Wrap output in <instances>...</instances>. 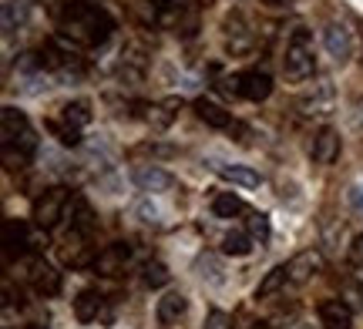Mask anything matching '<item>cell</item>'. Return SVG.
Here are the masks:
<instances>
[{
    "label": "cell",
    "instance_id": "35",
    "mask_svg": "<svg viewBox=\"0 0 363 329\" xmlns=\"http://www.w3.org/2000/svg\"><path fill=\"white\" fill-rule=\"evenodd\" d=\"M350 205L357 212H363V185H353L350 188Z\"/></svg>",
    "mask_w": 363,
    "mask_h": 329
},
{
    "label": "cell",
    "instance_id": "28",
    "mask_svg": "<svg viewBox=\"0 0 363 329\" xmlns=\"http://www.w3.org/2000/svg\"><path fill=\"white\" fill-rule=\"evenodd\" d=\"M91 225H94V215H91L88 202H74V219H71V232L74 236H91Z\"/></svg>",
    "mask_w": 363,
    "mask_h": 329
},
{
    "label": "cell",
    "instance_id": "20",
    "mask_svg": "<svg viewBox=\"0 0 363 329\" xmlns=\"http://www.w3.org/2000/svg\"><path fill=\"white\" fill-rule=\"evenodd\" d=\"M61 118L67 121V125H74V128H84V125H91V101H84V98H78V101H67L65 108H61Z\"/></svg>",
    "mask_w": 363,
    "mask_h": 329
},
{
    "label": "cell",
    "instance_id": "18",
    "mask_svg": "<svg viewBox=\"0 0 363 329\" xmlns=\"http://www.w3.org/2000/svg\"><path fill=\"white\" fill-rule=\"evenodd\" d=\"M148 7H152L158 24L172 27L182 21V13L189 11V0H148Z\"/></svg>",
    "mask_w": 363,
    "mask_h": 329
},
{
    "label": "cell",
    "instance_id": "33",
    "mask_svg": "<svg viewBox=\"0 0 363 329\" xmlns=\"http://www.w3.org/2000/svg\"><path fill=\"white\" fill-rule=\"evenodd\" d=\"M343 296H347L343 303L350 306V309H363V289H360V286H347V292H343Z\"/></svg>",
    "mask_w": 363,
    "mask_h": 329
},
{
    "label": "cell",
    "instance_id": "22",
    "mask_svg": "<svg viewBox=\"0 0 363 329\" xmlns=\"http://www.w3.org/2000/svg\"><path fill=\"white\" fill-rule=\"evenodd\" d=\"M175 111H179V98H169V101H162V105H152L148 108V125H155V128H169L172 121H175Z\"/></svg>",
    "mask_w": 363,
    "mask_h": 329
},
{
    "label": "cell",
    "instance_id": "11",
    "mask_svg": "<svg viewBox=\"0 0 363 329\" xmlns=\"http://www.w3.org/2000/svg\"><path fill=\"white\" fill-rule=\"evenodd\" d=\"M61 262L71 265V269H81V265L94 262V259H91V249H88V236L67 232V242L61 246Z\"/></svg>",
    "mask_w": 363,
    "mask_h": 329
},
{
    "label": "cell",
    "instance_id": "2",
    "mask_svg": "<svg viewBox=\"0 0 363 329\" xmlns=\"http://www.w3.org/2000/svg\"><path fill=\"white\" fill-rule=\"evenodd\" d=\"M286 78L289 81H306L313 78V71H316V61H313V51H310V34L296 27V34L289 40V47H286Z\"/></svg>",
    "mask_w": 363,
    "mask_h": 329
},
{
    "label": "cell",
    "instance_id": "39",
    "mask_svg": "<svg viewBox=\"0 0 363 329\" xmlns=\"http://www.w3.org/2000/svg\"><path fill=\"white\" fill-rule=\"evenodd\" d=\"M299 329H306V326H299Z\"/></svg>",
    "mask_w": 363,
    "mask_h": 329
},
{
    "label": "cell",
    "instance_id": "38",
    "mask_svg": "<svg viewBox=\"0 0 363 329\" xmlns=\"http://www.w3.org/2000/svg\"><path fill=\"white\" fill-rule=\"evenodd\" d=\"M249 329H272V326H269V323H252Z\"/></svg>",
    "mask_w": 363,
    "mask_h": 329
},
{
    "label": "cell",
    "instance_id": "24",
    "mask_svg": "<svg viewBox=\"0 0 363 329\" xmlns=\"http://www.w3.org/2000/svg\"><path fill=\"white\" fill-rule=\"evenodd\" d=\"M195 272L206 279L208 286H222V282H225V276H222V265H219V259H216V255H199V259H195Z\"/></svg>",
    "mask_w": 363,
    "mask_h": 329
},
{
    "label": "cell",
    "instance_id": "8",
    "mask_svg": "<svg viewBox=\"0 0 363 329\" xmlns=\"http://www.w3.org/2000/svg\"><path fill=\"white\" fill-rule=\"evenodd\" d=\"M323 44L330 51V57H337V61H350L353 57V34L343 24H326Z\"/></svg>",
    "mask_w": 363,
    "mask_h": 329
},
{
    "label": "cell",
    "instance_id": "27",
    "mask_svg": "<svg viewBox=\"0 0 363 329\" xmlns=\"http://www.w3.org/2000/svg\"><path fill=\"white\" fill-rule=\"evenodd\" d=\"M169 269L162 262H145L142 269V282H145V289H162V286H169Z\"/></svg>",
    "mask_w": 363,
    "mask_h": 329
},
{
    "label": "cell",
    "instance_id": "5",
    "mask_svg": "<svg viewBox=\"0 0 363 329\" xmlns=\"http://www.w3.org/2000/svg\"><path fill=\"white\" fill-rule=\"evenodd\" d=\"M131 262V246L128 242H111V246H104L98 255H94V272L98 276H118V272H125V265Z\"/></svg>",
    "mask_w": 363,
    "mask_h": 329
},
{
    "label": "cell",
    "instance_id": "9",
    "mask_svg": "<svg viewBox=\"0 0 363 329\" xmlns=\"http://www.w3.org/2000/svg\"><path fill=\"white\" fill-rule=\"evenodd\" d=\"M135 185L142 188V192H169L175 188V178H172L165 168H155V165H145V168H135Z\"/></svg>",
    "mask_w": 363,
    "mask_h": 329
},
{
    "label": "cell",
    "instance_id": "13",
    "mask_svg": "<svg viewBox=\"0 0 363 329\" xmlns=\"http://www.w3.org/2000/svg\"><path fill=\"white\" fill-rule=\"evenodd\" d=\"M299 111L303 115H310V118H323L333 111V88L330 84H320L313 94H306L303 101H299Z\"/></svg>",
    "mask_w": 363,
    "mask_h": 329
},
{
    "label": "cell",
    "instance_id": "37",
    "mask_svg": "<svg viewBox=\"0 0 363 329\" xmlns=\"http://www.w3.org/2000/svg\"><path fill=\"white\" fill-rule=\"evenodd\" d=\"M27 326H30V329H48V316H44V319H30Z\"/></svg>",
    "mask_w": 363,
    "mask_h": 329
},
{
    "label": "cell",
    "instance_id": "31",
    "mask_svg": "<svg viewBox=\"0 0 363 329\" xmlns=\"http://www.w3.org/2000/svg\"><path fill=\"white\" fill-rule=\"evenodd\" d=\"M347 259H350L353 269H363V236H357L350 242V252H347Z\"/></svg>",
    "mask_w": 363,
    "mask_h": 329
},
{
    "label": "cell",
    "instance_id": "26",
    "mask_svg": "<svg viewBox=\"0 0 363 329\" xmlns=\"http://www.w3.org/2000/svg\"><path fill=\"white\" fill-rule=\"evenodd\" d=\"M24 21H27V4L24 0H7V4H4V30L13 34Z\"/></svg>",
    "mask_w": 363,
    "mask_h": 329
},
{
    "label": "cell",
    "instance_id": "21",
    "mask_svg": "<svg viewBox=\"0 0 363 329\" xmlns=\"http://www.w3.org/2000/svg\"><path fill=\"white\" fill-rule=\"evenodd\" d=\"M242 209H246V202L239 195H233V192H222V195L212 198V215H216V219H233V215H239Z\"/></svg>",
    "mask_w": 363,
    "mask_h": 329
},
{
    "label": "cell",
    "instance_id": "30",
    "mask_svg": "<svg viewBox=\"0 0 363 329\" xmlns=\"http://www.w3.org/2000/svg\"><path fill=\"white\" fill-rule=\"evenodd\" d=\"M249 236L259 238V242L269 238V219H266L262 212H252V215H249Z\"/></svg>",
    "mask_w": 363,
    "mask_h": 329
},
{
    "label": "cell",
    "instance_id": "17",
    "mask_svg": "<svg viewBox=\"0 0 363 329\" xmlns=\"http://www.w3.org/2000/svg\"><path fill=\"white\" fill-rule=\"evenodd\" d=\"M185 309H189V299L182 292H165L158 299V323L172 326V323H179V316H185Z\"/></svg>",
    "mask_w": 363,
    "mask_h": 329
},
{
    "label": "cell",
    "instance_id": "23",
    "mask_svg": "<svg viewBox=\"0 0 363 329\" xmlns=\"http://www.w3.org/2000/svg\"><path fill=\"white\" fill-rule=\"evenodd\" d=\"M286 279H289V269H286V265H276V269H269V272H266V279L259 282V289H256V299H269L272 292L283 289Z\"/></svg>",
    "mask_w": 363,
    "mask_h": 329
},
{
    "label": "cell",
    "instance_id": "29",
    "mask_svg": "<svg viewBox=\"0 0 363 329\" xmlns=\"http://www.w3.org/2000/svg\"><path fill=\"white\" fill-rule=\"evenodd\" d=\"M222 252L225 255H249L252 252V238L246 232H229V236L222 238Z\"/></svg>",
    "mask_w": 363,
    "mask_h": 329
},
{
    "label": "cell",
    "instance_id": "36",
    "mask_svg": "<svg viewBox=\"0 0 363 329\" xmlns=\"http://www.w3.org/2000/svg\"><path fill=\"white\" fill-rule=\"evenodd\" d=\"M266 7H272V11H283V7H289V0H262Z\"/></svg>",
    "mask_w": 363,
    "mask_h": 329
},
{
    "label": "cell",
    "instance_id": "12",
    "mask_svg": "<svg viewBox=\"0 0 363 329\" xmlns=\"http://www.w3.org/2000/svg\"><path fill=\"white\" fill-rule=\"evenodd\" d=\"M337 155H340V134L333 128H323L313 138V161L316 165H333Z\"/></svg>",
    "mask_w": 363,
    "mask_h": 329
},
{
    "label": "cell",
    "instance_id": "16",
    "mask_svg": "<svg viewBox=\"0 0 363 329\" xmlns=\"http://www.w3.org/2000/svg\"><path fill=\"white\" fill-rule=\"evenodd\" d=\"M104 309V296L98 289H84L74 299V316H78V323H94V319L101 316Z\"/></svg>",
    "mask_w": 363,
    "mask_h": 329
},
{
    "label": "cell",
    "instance_id": "25",
    "mask_svg": "<svg viewBox=\"0 0 363 329\" xmlns=\"http://www.w3.org/2000/svg\"><path fill=\"white\" fill-rule=\"evenodd\" d=\"M48 132H51L65 148H78L81 145V128L67 125L65 118H61V121H48Z\"/></svg>",
    "mask_w": 363,
    "mask_h": 329
},
{
    "label": "cell",
    "instance_id": "7",
    "mask_svg": "<svg viewBox=\"0 0 363 329\" xmlns=\"http://www.w3.org/2000/svg\"><path fill=\"white\" fill-rule=\"evenodd\" d=\"M286 269H289V282H310L313 276H320L326 269V259L316 249H306V252H299V255H293Z\"/></svg>",
    "mask_w": 363,
    "mask_h": 329
},
{
    "label": "cell",
    "instance_id": "3",
    "mask_svg": "<svg viewBox=\"0 0 363 329\" xmlns=\"http://www.w3.org/2000/svg\"><path fill=\"white\" fill-rule=\"evenodd\" d=\"M65 209H67V188L54 185L44 195L34 198V222H38L40 229H54V225L65 219Z\"/></svg>",
    "mask_w": 363,
    "mask_h": 329
},
{
    "label": "cell",
    "instance_id": "15",
    "mask_svg": "<svg viewBox=\"0 0 363 329\" xmlns=\"http://www.w3.org/2000/svg\"><path fill=\"white\" fill-rule=\"evenodd\" d=\"M195 115H199V121H206L208 128H233V118H229V111L222 105H216V101H208V98H199L195 101Z\"/></svg>",
    "mask_w": 363,
    "mask_h": 329
},
{
    "label": "cell",
    "instance_id": "14",
    "mask_svg": "<svg viewBox=\"0 0 363 329\" xmlns=\"http://www.w3.org/2000/svg\"><path fill=\"white\" fill-rule=\"evenodd\" d=\"M24 246H30V236H27V225L17 222V219H7L4 222V255L13 259V255H21Z\"/></svg>",
    "mask_w": 363,
    "mask_h": 329
},
{
    "label": "cell",
    "instance_id": "4",
    "mask_svg": "<svg viewBox=\"0 0 363 329\" xmlns=\"http://www.w3.org/2000/svg\"><path fill=\"white\" fill-rule=\"evenodd\" d=\"M229 91L242 94V98H249V101H266V98L272 94V78L266 74V71H259V67H252V71H242L239 78H233Z\"/></svg>",
    "mask_w": 363,
    "mask_h": 329
},
{
    "label": "cell",
    "instance_id": "32",
    "mask_svg": "<svg viewBox=\"0 0 363 329\" xmlns=\"http://www.w3.org/2000/svg\"><path fill=\"white\" fill-rule=\"evenodd\" d=\"M202 329H229V316H225L222 309H212V313L206 316V326Z\"/></svg>",
    "mask_w": 363,
    "mask_h": 329
},
{
    "label": "cell",
    "instance_id": "34",
    "mask_svg": "<svg viewBox=\"0 0 363 329\" xmlns=\"http://www.w3.org/2000/svg\"><path fill=\"white\" fill-rule=\"evenodd\" d=\"M138 215H142L145 222H158V209H155V205H148V202H142V205H138Z\"/></svg>",
    "mask_w": 363,
    "mask_h": 329
},
{
    "label": "cell",
    "instance_id": "10",
    "mask_svg": "<svg viewBox=\"0 0 363 329\" xmlns=\"http://www.w3.org/2000/svg\"><path fill=\"white\" fill-rule=\"evenodd\" d=\"M320 323L323 329H350L353 326V309L343 299H326L320 306Z\"/></svg>",
    "mask_w": 363,
    "mask_h": 329
},
{
    "label": "cell",
    "instance_id": "19",
    "mask_svg": "<svg viewBox=\"0 0 363 329\" xmlns=\"http://www.w3.org/2000/svg\"><path fill=\"white\" fill-rule=\"evenodd\" d=\"M216 171H219L225 182L242 185V188H256V185H259V175H256L252 168H246V165H219Z\"/></svg>",
    "mask_w": 363,
    "mask_h": 329
},
{
    "label": "cell",
    "instance_id": "1",
    "mask_svg": "<svg viewBox=\"0 0 363 329\" xmlns=\"http://www.w3.org/2000/svg\"><path fill=\"white\" fill-rule=\"evenodd\" d=\"M61 30H65L71 40H78L84 47H94V44H104L115 30V21L111 13L101 11V7H91V4H78L71 0L61 13Z\"/></svg>",
    "mask_w": 363,
    "mask_h": 329
},
{
    "label": "cell",
    "instance_id": "6",
    "mask_svg": "<svg viewBox=\"0 0 363 329\" xmlns=\"http://www.w3.org/2000/svg\"><path fill=\"white\" fill-rule=\"evenodd\" d=\"M27 279H30V289L38 292V296H57L61 292V272L48 265L44 259H30L27 262Z\"/></svg>",
    "mask_w": 363,
    "mask_h": 329
}]
</instances>
